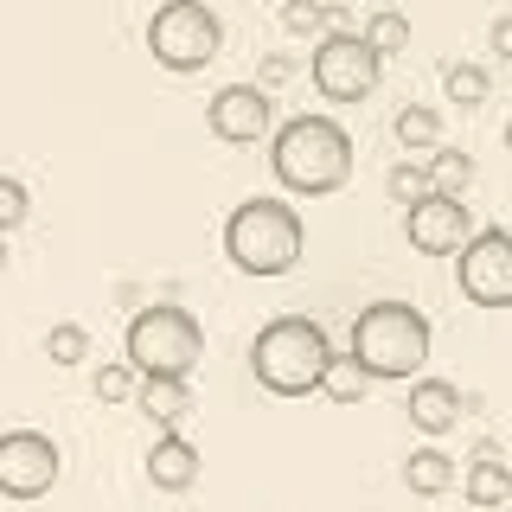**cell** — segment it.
<instances>
[{"label": "cell", "mask_w": 512, "mask_h": 512, "mask_svg": "<svg viewBox=\"0 0 512 512\" xmlns=\"http://www.w3.org/2000/svg\"><path fill=\"white\" fill-rule=\"evenodd\" d=\"M224 250L244 276H288L301 263V212L288 199L256 192L224 218Z\"/></svg>", "instance_id": "obj_3"}, {"label": "cell", "mask_w": 512, "mask_h": 512, "mask_svg": "<svg viewBox=\"0 0 512 512\" xmlns=\"http://www.w3.org/2000/svg\"><path fill=\"white\" fill-rule=\"evenodd\" d=\"M327 359H333V340H327V327L308 320V314L269 320V327L256 333V346H250L256 384H263V391H276V397H308V391H320Z\"/></svg>", "instance_id": "obj_2"}, {"label": "cell", "mask_w": 512, "mask_h": 512, "mask_svg": "<svg viewBox=\"0 0 512 512\" xmlns=\"http://www.w3.org/2000/svg\"><path fill=\"white\" fill-rule=\"evenodd\" d=\"M404 480H410V493L436 500V493H448V487H455V461H448L442 448H416V455L404 461Z\"/></svg>", "instance_id": "obj_16"}, {"label": "cell", "mask_w": 512, "mask_h": 512, "mask_svg": "<svg viewBox=\"0 0 512 512\" xmlns=\"http://www.w3.org/2000/svg\"><path fill=\"white\" fill-rule=\"evenodd\" d=\"M64 474L58 461V442L39 436V429H7L0 436V493L7 500H39V493H52Z\"/></svg>", "instance_id": "obj_8"}, {"label": "cell", "mask_w": 512, "mask_h": 512, "mask_svg": "<svg viewBox=\"0 0 512 512\" xmlns=\"http://www.w3.org/2000/svg\"><path fill=\"white\" fill-rule=\"evenodd\" d=\"M384 192H391L397 205L429 199V167H410V160H404V167H391V173H384Z\"/></svg>", "instance_id": "obj_22"}, {"label": "cell", "mask_w": 512, "mask_h": 512, "mask_svg": "<svg viewBox=\"0 0 512 512\" xmlns=\"http://www.w3.org/2000/svg\"><path fill=\"white\" fill-rule=\"evenodd\" d=\"M148 480L160 493H186L192 480H199V448H192L186 436H160L148 448Z\"/></svg>", "instance_id": "obj_13"}, {"label": "cell", "mask_w": 512, "mask_h": 512, "mask_svg": "<svg viewBox=\"0 0 512 512\" xmlns=\"http://www.w3.org/2000/svg\"><path fill=\"white\" fill-rule=\"evenodd\" d=\"M84 352H90V333L77 327V320H64V327H52V359H58V365H77Z\"/></svg>", "instance_id": "obj_24"}, {"label": "cell", "mask_w": 512, "mask_h": 512, "mask_svg": "<svg viewBox=\"0 0 512 512\" xmlns=\"http://www.w3.org/2000/svg\"><path fill=\"white\" fill-rule=\"evenodd\" d=\"M352 359L365 378H416L429 359V320L410 301H372L352 320Z\"/></svg>", "instance_id": "obj_4"}, {"label": "cell", "mask_w": 512, "mask_h": 512, "mask_svg": "<svg viewBox=\"0 0 512 512\" xmlns=\"http://www.w3.org/2000/svg\"><path fill=\"white\" fill-rule=\"evenodd\" d=\"M141 410L154 416V423H180V416L192 410V384L186 378H141Z\"/></svg>", "instance_id": "obj_15"}, {"label": "cell", "mask_w": 512, "mask_h": 512, "mask_svg": "<svg viewBox=\"0 0 512 512\" xmlns=\"http://www.w3.org/2000/svg\"><path fill=\"white\" fill-rule=\"evenodd\" d=\"M128 391H135V365H128V359L103 365V378H96V397H103V404H122Z\"/></svg>", "instance_id": "obj_26"}, {"label": "cell", "mask_w": 512, "mask_h": 512, "mask_svg": "<svg viewBox=\"0 0 512 512\" xmlns=\"http://www.w3.org/2000/svg\"><path fill=\"white\" fill-rule=\"evenodd\" d=\"M0 269H7V250H0Z\"/></svg>", "instance_id": "obj_29"}, {"label": "cell", "mask_w": 512, "mask_h": 512, "mask_svg": "<svg viewBox=\"0 0 512 512\" xmlns=\"http://www.w3.org/2000/svg\"><path fill=\"white\" fill-rule=\"evenodd\" d=\"M282 26H288V32H320V26L340 32V7H314V0H295V7H282Z\"/></svg>", "instance_id": "obj_23"}, {"label": "cell", "mask_w": 512, "mask_h": 512, "mask_svg": "<svg viewBox=\"0 0 512 512\" xmlns=\"http://www.w3.org/2000/svg\"><path fill=\"white\" fill-rule=\"evenodd\" d=\"M205 359V327L180 301H154L128 320V365L141 378H186Z\"/></svg>", "instance_id": "obj_5"}, {"label": "cell", "mask_w": 512, "mask_h": 512, "mask_svg": "<svg viewBox=\"0 0 512 512\" xmlns=\"http://www.w3.org/2000/svg\"><path fill=\"white\" fill-rule=\"evenodd\" d=\"M410 423L423 429V436H442V429L461 423V391L442 378H416L410 384Z\"/></svg>", "instance_id": "obj_12"}, {"label": "cell", "mask_w": 512, "mask_h": 512, "mask_svg": "<svg viewBox=\"0 0 512 512\" xmlns=\"http://www.w3.org/2000/svg\"><path fill=\"white\" fill-rule=\"evenodd\" d=\"M506 148H512V122H506Z\"/></svg>", "instance_id": "obj_28"}, {"label": "cell", "mask_w": 512, "mask_h": 512, "mask_svg": "<svg viewBox=\"0 0 512 512\" xmlns=\"http://www.w3.org/2000/svg\"><path fill=\"white\" fill-rule=\"evenodd\" d=\"M320 391H327L333 404H359V397L372 391V378H365V365L352 359V352H346V359L333 352V359H327V378H320Z\"/></svg>", "instance_id": "obj_17"}, {"label": "cell", "mask_w": 512, "mask_h": 512, "mask_svg": "<svg viewBox=\"0 0 512 512\" xmlns=\"http://www.w3.org/2000/svg\"><path fill=\"white\" fill-rule=\"evenodd\" d=\"M404 231H410V244L429 250V256L461 250V244L474 237V231H468V205L448 199V192H429V199H416L410 212H404Z\"/></svg>", "instance_id": "obj_11"}, {"label": "cell", "mask_w": 512, "mask_h": 512, "mask_svg": "<svg viewBox=\"0 0 512 512\" xmlns=\"http://www.w3.org/2000/svg\"><path fill=\"white\" fill-rule=\"evenodd\" d=\"M314 90L327 96V103H359V96H372L378 90V77H384V58L365 45V32H327V39L314 45Z\"/></svg>", "instance_id": "obj_7"}, {"label": "cell", "mask_w": 512, "mask_h": 512, "mask_svg": "<svg viewBox=\"0 0 512 512\" xmlns=\"http://www.w3.org/2000/svg\"><path fill=\"white\" fill-rule=\"evenodd\" d=\"M493 52L512 64V13H500V20H493Z\"/></svg>", "instance_id": "obj_27"}, {"label": "cell", "mask_w": 512, "mask_h": 512, "mask_svg": "<svg viewBox=\"0 0 512 512\" xmlns=\"http://www.w3.org/2000/svg\"><path fill=\"white\" fill-rule=\"evenodd\" d=\"M26 212H32L26 186H20V180H7V173H0V231H13V224H26Z\"/></svg>", "instance_id": "obj_25"}, {"label": "cell", "mask_w": 512, "mask_h": 512, "mask_svg": "<svg viewBox=\"0 0 512 512\" xmlns=\"http://www.w3.org/2000/svg\"><path fill=\"white\" fill-rule=\"evenodd\" d=\"M442 84H448V96H455L461 109H474V103H487L493 77L480 71V64H448V77H442Z\"/></svg>", "instance_id": "obj_21"}, {"label": "cell", "mask_w": 512, "mask_h": 512, "mask_svg": "<svg viewBox=\"0 0 512 512\" xmlns=\"http://www.w3.org/2000/svg\"><path fill=\"white\" fill-rule=\"evenodd\" d=\"M269 167H276V180L288 192H301V199L340 192L352 180V135L333 116H295V122H282Z\"/></svg>", "instance_id": "obj_1"}, {"label": "cell", "mask_w": 512, "mask_h": 512, "mask_svg": "<svg viewBox=\"0 0 512 512\" xmlns=\"http://www.w3.org/2000/svg\"><path fill=\"white\" fill-rule=\"evenodd\" d=\"M461 487H468L474 506H506L512 500V468L500 461V448H493V442L468 461V480H461Z\"/></svg>", "instance_id": "obj_14"}, {"label": "cell", "mask_w": 512, "mask_h": 512, "mask_svg": "<svg viewBox=\"0 0 512 512\" xmlns=\"http://www.w3.org/2000/svg\"><path fill=\"white\" fill-rule=\"evenodd\" d=\"M468 180H474V160H468V154H448V148L429 154V192L461 199V186H468Z\"/></svg>", "instance_id": "obj_19"}, {"label": "cell", "mask_w": 512, "mask_h": 512, "mask_svg": "<svg viewBox=\"0 0 512 512\" xmlns=\"http://www.w3.org/2000/svg\"><path fill=\"white\" fill-rule=\"evenodd\" d=\"M269 90L263 84H224L212 96V109H205V122H212L218 141H231V148H244V141H263L269 135Z\"/></svg>", "instance_id": "obj_10"}, {"label": "cell", "mask_w": 512, "mask_h": 512, "mask_svg": "<svg viewBox=\"0 0 512 512\" xmlns=\"http://www.w3.org/2000/svg\"><path fill=\"white\" fill-rule=\"evenodd\" d=\"M461 295L480 308H512V231H474L461 244Z\"/></svg>", "instance_id": "obj_9"}, {"label": "cell", "mask_w": 512, "mask_h": 512, "mask_svg": "<svg viewBox=\"0 0 512 512\" xmlns=\"http://www.w3.org/2000/svg\"><path fill=\"white\" fill-rule=\"evenodd\" d=\"M436 135H442V116H436V109H423V103H404V109H397V141H404V148H436Z\"/></svg>", "instance_id": "obj_20"}, {"label": "cell", "mask_w": 512, "mask_h": 512, "mask_svg": "<svg viewBox=\"0 0 512 512\" xmlns=\"http://www.w3.org/2000/svg\"><path fill=\"white\" fill-rule=\"evenodd\" d=\"M365 45H372L378 58H384V52H404V45H410V20H404L397 7H378L372 20H365Z\"/></svg>", "instance_id": "obj_18"}, {"label": "cell", "mask_w": 512, "mask_h": 512, "mask_svg": "<svg viewBox=\"0 0 512 512\" xmlns=\"http://www.w3.org/2000/svg\"><path fill=\"white\" fill-rule=\"evenodd\" d=\"M224 45V26L205 0H167V7L148 20V52L167 71H205Z\"/></svg>", "instance_id": "obj_6"}]
</instances>
